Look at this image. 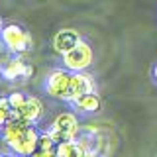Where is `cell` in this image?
Masks as SVG:
<instances>
[{
	"label": "cell",
	"instance_id": "cell-13",
	"mask_svg": "<svg viewBox=\"0 0 157 157\" xmlns=\"http://www.w3.org/2000/svg\"><path fill=\"white\" fill-rule=\"evenodd\" d=\"M8 98H10V104H12V108L14 110H18L20 106L24 104V102L28 100V96L24 94V92H20V90H14V92H10L8 94Z\"/></svg>",
	"mask_w": 157,
	"mask_h": 157
},
{
	"label": "cell",
	"instance_id": "cell-6",
	"mask_svg": "<svg viewBox=\"0 0 157 157\" xmlns=\"http://www.w3.org/2000/svg\"><path fill=\"white\" fill-rule=\"evenodd\" d=\"M96 90V81L92 75H88L86 71H75L71 75V88H69V98L67 102H73L85 92Z\"/></svg>",
	"mask_w": 157,
	"mask_h": 157
},
{
	"label": "cell",
	"instance_id": "cell-7",
	"mask_svg": "<svg viewBox=\"0 0 157 157\" xmlns=\"http://www.w3.org/2000/svg\"><path fill=\"white\" fill-rule=\"evenodd\" d=\"M81 39H82V36H81L78 29H75V28H63V29H59V32H55V36H53V39H51V47H53L55 53L63 55V53L69 51V49L75 47Z\"/></svg>",
	"mask_w": 157,
	"mask_h": 157
},
{
	"label": "cell",
	"instance_id": "cell-2",
	"mask_svg": "<svg viewBox=\"0 0 157 157\" xmlns=\"http://www.w3.org/2000/svg\"><path fill=\"white\" fill-rule=\"evenodd\" d=\"M47 132L55 140V144H61V141H67V140H75L81 134L78 118L73 112H61V114H57L53 118L51 128Z\"/></svg>",
	"mask_w": 157,
	"mask_h": 157
},
{
	"label": "cell",
	"instance_id": "cell-15",
	"mask_svg": "<svg viewBox=\"0 0 157 157\" xmlns=\"http://www.w3.org/2000/svg\"><path fill=\"white\" fill-rule=\"evenodd\" d=\"M153 77H155V78H157V65H155V67H153Z\"/></svg>",
	"mask_w": 157,
	"mask_h": 157
},
{
	"label": "cell",
	"instance_id": "cell-14",
	"mask_svg": "<svg viewBox=\"0 0 157 157\" xmlns=\"http://www.w3.org/2000/svg\"><path fill=\"white\" fill-rule=\"evenodd\" d=\"M8 118H10V114H8L6 110H2V108H0V130H2V126L8 122Z\"/></svg>",
	"mask_w": 157,
	"mask_h": 157
},
{
	"label": "cell",
	"instance_id": "cell-1",
	"mask_svg": "<svg viewBox=\"0 0 157 157\" xmlns=\"http://www.w3.org/2000/svg\"><path fill=\"white\" fill-rule=\"evenodd\" d=\"M2 45L14 55H22L32 49V36L18 24H4L0 29Z\"/></svg>",
	"mask_w": 157,
	"mask_h": 157
},
{
	"label": "cell",
	"instance_id": "cell-11",
	"mask_svg": "<svg viewBox=\"0 0 157 157\" xmlns=\"http://www.w3.org/2000/svg\"><path fill=\"white\" fill-rule=\"evenodd\" d=\"M55 153H57V157H81V155H85V151L81 149V145H78V141L75 137V140H67V141L57 144Z\"/></svg>",
	"mask_w": 157,
	"mask_h": 157
},
{
	"label": "cell",
	"instance_id": "cell-16",
	"mask_svg": "<svg viewBox=\"0 0 157 157\" xmlns=\"http://www.w3.org/2000/svg\"><path fill=\"white\" fill-rule=\"evenodd\" d=\"M2 26H4V24H2V18H0V29H2Z\"/></svg>",
	"mask_w": 157,
	"mask_h": 157
},
{
	"label": "cell",
	"instance_id": "cell-3",
	"mask_svg": "<svg viewBox=\"0 0 157 157\" xmlns=\"http://www.w3.org/2000/svg\"><path fill=\"white\" fill-rule=\"evenodd\" d=\"M63 67L69 69L71 73L75 71H86L92 65V59H94V51H92L90 43L81 39L73 49H69L67 53H63Z\"/></svg>",
	"mask_w": 157,
	"mask_h": 157
},
{
	"label": "cell",
	"instance_id": "cell-9",
	"mask_svg": "<svg viewBox=\"0 0 157 157\" xmlns=\"http://www.w3.org/2000/svg\"><path fill=\"white\" fill-rule=\"evenodd\" d=\"M71 104L75 106V110L81 112V114H96L102 108V100H100V96L96 94V90H92V92H85V94H81L78 98H75Z\"/></svg>",
	"mask_w": 157,
	"mask_h": 157
},
{
	"label": "cell",
	"instance_id": "cell-17",
	"mask_svg": "<svg viewBox=\"0 0 157 157\" xmlns=\"http://www.w3.org/2000/svg\"><path fill=\"white\" fill-rule=\"evenodd\" d=\"M0 78H2V67H0Z\"/></svg>",
	"mask_w": 157,
	"mask_h": 157
},
{
	"label": "cell",
	"instance_id": "cell-4",
	"mask_svg": "<svg viewBox=\"0 0 157 157\" xmlns=\"http://www.w3.org/2000/svg\"><path fill=\"white\" fill-rule=\"evenodd\" d=\"M71 75L69 69H53L47 75L45 81V92L49 96L57 98V100H65L69 98V88H71Z\"/></svg>",
	"mask_w": 157,
	"mask_h": 157
},
{
	"label": "cell",
	"instance_id": "cell-10",
	"mask_svg": "<svg viewBox=\"0 0 157 157\" xmlns=\"http://www.w3.org/2000/svg\"><path fill=\"white\" fill-rule=\"evenodd\" d=\"M26 69H28L26 61H24L20 55H14L2 65V78H6L10 82L18 81V78H24L26 77Z\"/></svg>",
	"mask_w": 157,
	"mask_h": 157
},
{
	"label": "cell",
	"instance_id": "cell-8",
	"mask_svg": "<svg viewBox=\"0 0 157 157\" xmlns=\"http://www.w3.org/2000/svg\"><path fill=\"white\" fill-rule=\"evenodd\" d=\"M14 112H16V116L24 118V120H28L29 124H37V122L43 118L45 106H43V102L39 100L37 96H28V100L24 102V104L20 106L18 110H14Z\"/></svg>",
	"mask_w": 157,
	"mask_h": 157
},
{
	"label": "cell",
	"instance_id": "cell-12",
	"mask_svg": "<svg viewBox=\"0 0 157 157\" xmlns=\"http://www.w3.org/2000/svg\"><path fill=\"white\" fill-rule=\"evenodd\" d=\"M55 140L51 137V134L49 132H41L39 134V141H37V149L33 155L37 157H49V155H57L55 153Z\"/></svg>",
	"mask_w": 157,
	"mask_h": 157
},
{
	"label": "cell",
	"instance_id": "cell-5",
	"mask_svg": "<svg viewBox=\"0 0 157 157\" xmlns=\"http://www.w3.org/2000/svg\"><path fill=\"white\" fill-rule=\"evenodd\" d=\"M39 134H41V132L36 128V124H29L26 128V132H24L16 141H12V144L8 145L10 151L16 153V155H33V153H36V149H37Z\"/></svg>",
	"mask_w": 157,
	"mask_h": 157
}]
</instances>
